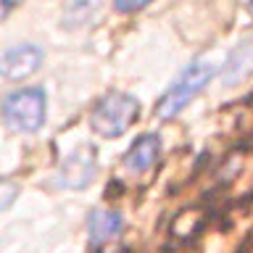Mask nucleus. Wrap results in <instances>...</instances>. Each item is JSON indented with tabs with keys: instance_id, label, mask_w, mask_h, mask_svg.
Returning a JSON list of instances; mask_svg holds the SVG:
<instances>
[{
	"instance_id": "nucleus-6",
	"label": "nucleus",
	"mask_w": 253,
	"mask_h": 253,
	"mask_svg": "<svg viewBox=\"0 0 253 253\" xmlns=\"http://www.w3.org/2000/svg\"><path fill=\"white\" fill-rule=\"evenodd\" d=\"M158 150H161V140L156 134H142L134 140V145L129 148V153L124 156V166L129 171H148L156 164Z\"/></svg>"
},
{
	"instance_id": "nucleus-3",
	"label": "nucleus",
	"mask_w": 253,
	"mask_h": 253,
	"mask_svg": "<svg viewBox=\"0 0 253 253\" xmlns=\"http://www.w3.org/2000/svg\"><path fill=\"white\" fill-rule=\"evenodd\" d=\"M3 119L16 132H37L45 122V90L42 87H24V90L11 92L3 100Z\"/></svg>"
},
{
	"instance_id": "nucleus-7",
	"label": "nucleus",
	"mask_w": 253,
	"mask_h": 253,
	"mask_svg": "<svg viewBox=\"0 0 253 253\" xmlns=\"http://www.w3.org/2000/svg\"><path fill=\"white\" fill-rule=\"evenodd\" d=\"M122 232V216L116 211H92L90 216V240L98 245V243H108L111 237H116Z\"/></svg>"
},
{
	"instance_id": "nucleus-4",
	"label": "nucleus",
	"mask_w": 253,
	"mask_h": 253,
	"mask_svg": "<svg viewBox=\"0 0 253 253\" xmlns=\"http://www.w3.org/2000/svg\"><path fill=\"white\" fill-rule=\"evenodd\" d=\"M42 50L35 45H16L0 55V77L5 79H27L40 69Z\"/></svg>"
},
{
	"instance_id": "nucleus-2",
	"label": "nucleus",
	"mask_w": 253,
	"mask_h": 253,
	"mask_svg": "<svg viewBox=\"0 0 253 253\" xmlns=\"http://www.w3.org/2000/svg\"><path fill=\"white\" fill-rule=\"evenodd\" d=\"M140 114V103L126 92H108L90 114V126L100 137L114 140L126 132L134 119Z\"/></svg>"
},
{
	"instance_id": "nucleus-5",
	"label": "nucleus",
	"mask_w": 253,
	"mask_h": 253,
	"mask_svg": "<svg viewBox=\"0 0 253 253\" xmlns=\"http://www.w3.org/2000/svg\"><path fill=\"white\" fill-rule=\"evenodd\" d=\"M95 177V150L92 145H82L77 153H71L63 161L61 171H58V185L79 190L84 185H90Z\"/></svg>"
},
{
	"instance_id": "nucleus-10",
	"label": "nucleus",
	"mask_w": 253,
	"mask_h": 253,
	"mask_svg": "<svg viewBox=\"0 0 253 253\" xmlns=\"http://www.w3.org/2000/svg\"><path fill=\"white\" fill-rule=\"evenodd\" d=\"M248 11H251V16H253V0H251V3H248Z\"/></svg>"
},
{
	"instance_id": "nucleus-8",
	"label": "nucleus",
	"mask_w": 253,
	"mask_h": 253,
	"mask_svg": "<svg viewBox=\"0 0 253 253\" xmlns=\"http://www.w3.org/2000/svg\"><path fill=\"white\" fill-rule=\"evenodd\" d=\"M150 0H114V5H116V11H122V13H132V11H140L142 5H148Z\"/></svg>"
},
{
	"instance_id": "nucleus-1",
	"label": "nucleus",
	"mask_w": 253,
	"mask_h": 253,
	"mask_svg": "<svg viewBox=\"0 0 253 253\" xmlns=\"http://www.w3.org/2000/svg\"><path fill=\"white\" fill-rule=\"evenodd\" d=\"M216 69L219 66L213 61H209V58H198L195 63H190V66L177 77V82L166 90L161 103H158V116L161 119H174L198 92L203 90L206 82L216 74Z\"/></svg>"
},
{
	"instance_id": "nucleus-9",
	"label": "nucleus",
	"mask_w": 253,
	"mask_h": 253,
	"mask_svg": "<svg viewBox=\"0 0 253 253\" xmlns=\"http://www.w3.org/2000/svg\"><path fill=\"white\" fill-rule=\"evenodd\" d=\"M19 3H21V0H0V21H3L5 16L11 13V11H13V8L19 5Z\"/></svg>"
}]
</instances>
